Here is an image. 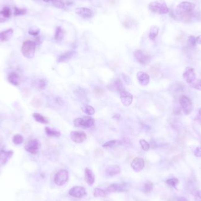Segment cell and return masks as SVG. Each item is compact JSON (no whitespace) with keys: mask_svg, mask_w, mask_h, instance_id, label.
Masks as SVG:
<instances>
[{"mask_svg":"<svg viewBox=\"0 0 201 201\" xmlns=\"http://www.w3.org/2000/svg\"><path fill=\"white\" fill-rule=\"evenodd\" d=\"M159 28L157 26H153L150 29L149 38L151 40H154L159 33Z\"/></svg>","mask_w":201,"mask_h":201,"instance_id":"4316f807","label":"cell"},{"mask_svg":"<svg viewBox=\"0 0 201 201\" xmlns=\"http://www.w3.org/2000/svg\"><path fill=\"white\" fill-rule=\"evenodd\" d=\"M131 166L135 172L141 171L145 167V161L142 158H135L133 159Z\"/></svg>","mask_w":201,"mask_h":201,"instance_id":"4fadbf2b","label":"cell"},{"mask_svg":"<svg viewBox=\"0 0 201 201\" xmlns=\"http://www.w3.org/2000/svg\"><path fill=\"white\" fill-rule=\"evenodd\" d=\"M71 140L76 144H81L86 139V133L83 131H71L70 133Z\"/></svg>","mask_w":201,"mask_h":201,"instance_id":"ba28073f","label":"cell"},{"mask_svg":"<svg viewBox=\"0 0 201 201\" xmlns=\"http://www.w3.org/2000/svg\"><path fill=\"white\" fill-rule=\"evenodd\" d=\"M195 7V6L194 3L184 1L178 4L176 8L175 12L178 16H181V17L187 16L188 15L192 13V12L194 10Z\"/></svg>","mask_w":201,"mask_h":201,"instance_id":"7a4b0ae2","label":"cell"},{"mask_svg":"<svg viewBox=\"0 0 201 201\" xmlns=\"http://www.w3.org/2000/svg\"><path fill=\"white\" fill-rule=\"evenodd\" d=\"M194 155L196 157L201 158V147H197L195 150Z\"/></svg>","mask_w":201,"mask_h":201,"instance_id":"7bdbcfd3","label":"cell"},{"mask_svg":"<svg viewBox=\"0 0 201 201\" xmlns=\"http://www.w3.org/2000/svg\"><path fill=\"white\" fill-rule=\"evenodd\" d=\"M14 15L15 16H18V15H22L26 14L27 10L25 8H20L15 7L14 9Z\"/></svg>","mask_w":201,"mask_h":201,"instance_id":"d6a6232c","label":"cell"},{"mask_svg":"<svg viewBox=\"0 0 201 201\" xmlns=\"http://www.w3.org/2000/svg\"><path fill=\"white\" fill-rule=\"evenodd\" d=\"M139 144L141 146L142 149L145 151H148L150 150V145L148 142H146L144 139H141L139 140Z\"/></svg>","mask_w":201,"mask_h":201,"instance_id":"74e56055","label":"cell"},{"mask_svg":"<svg viewBox=\"0 0 201 201\" xmlns=\"http://www.w3.org/2000/svg\"><path fill=\"white\" fill-rule=\"evenodd\" d=\"M69 195L76 198H81L86 195L85 189L80 186H75L69 190Z\"/></svg>","mask_w":201,"mask_h":201,"instance_id":"30bf717a","label":"cell"},{"mask_svg":"<svg viewBox=\"0 0 201 201\" xmlns=\"http://www.w3.org/2000/svg\"><path fill=\"white\" fill-rule=\"evenodd\" d=\"M123 77H124V80L125 81L126 84H131V81L130 78L128 76H127L125 74H123Z\"/></svg>","mask_w":201,"mask_h":201,"instance_id":"ee69618b","label":"cell"},{"mask_svg":"<svg viewBox=\"0 0 201 201\" xmlns=\"http://www.w3.org/2000/svg\"><path fill=\"white\" fill-rule=\"evenodd\" d=\"M33 116L35 120L39 123L42 124H47L48 123V121L46 118L44 117V116H42L40 114L34 113V114H33Z\"/></svg>","mask_w":201,"mask_h":201,"instance_id":"484cf974","label":"cell"},{"mask_svg":"<svg viewBox=\"0 0 201 201\" xmlns=\"http://www.w3.org/2000/svg\"><path fill=\"white\" fill-rule=\"evenodd\" d=\"M153 189V184L151 182H148L143 186V191L145 193H150Z\"/></svg>","mask_w":201,"mask_h":201,"instance_id":"8d00e7d4","label":"cell"},{"mask_svg":"<svg viewBox=\"0 0 201 201\" xmlns=\"http://www.w3.org/2000/svg\"><path fill=\"white\" fill-rule=\"evenodd\" d=\"M179 103L185 115H189L192 111V103L189 97L182 95L179 98Z\"/></svg>","mask_w":201,"mask_h":201,"instance_id":"5b68a950","label":"cell"},{"mask_svg":"<svg viewBox=\"0 0 201 201\" xmlns=\"http://www.w3.org/2000/svg\"><path fill=\"white\" fill-rule=\"evenodd\" d=\"M40 144L37 139H32L29 141L25 146V150L31 154H36L38 152Z\"/></svg>","mask_w":201,"mask_h":201,"instance_id":"9c48e42d","label":"cell"},{"mask_svg":"<svg viewBox=\"0 0 201 201\" xmlns=\"http://www.w3.org/2000/svg\"><path fill=\"white\" fill-rule=\"evenodd\" d=\"M74 51H69L61 54L58 58V63H64L69 60L71 58L75 55Z\"/></svg>","mask_w":201,"mask_h":201,"instance_id":"ffe728a7","label":"cell"},{"mask_svg":"<svg viewBox=\"0 0 201 201\" xmlns=\"http://www.w3.org/2000/svg\"><path fill=\"white\" fill-rule=\"evenodd\" d=\"M82 111L86 114V115H92L95 113V109L90 105H85L81 108Z\"/></svg>","mask_w":201,"mask_h":201,"instance_id":"f1b7e54d","label":"cell"},{"mask_svg":"<svg viewBox=\"0 0 201 201\" xmlns=\"http://www.w3.org/2000/svg\"><path fill=\"white\" fill-rule=\"evenodd\" d=\"M134 57L136 60L141 64H146L149 62L150 57L145 54L144 52L141 50H137L133 53Z\"/></svg>","mask_w":201,"mask_h":201,"instance_id":"7c38bea8","label":"cell"},{"mask_svg":"<svg viewBox=\"0 0 201 201\" xmlns=\"http://www.w3.org/2000/svg\"><path fill=\"white\" fill-rule=\"evenodd\" d=\"M8 80L11 84L15 86H18L20 82L19 75L15 72H11L9 74L8 77Z\"/></svg>","mask_w":201,"mask_h":201,"instance_id":"603a6c76","label":"cell"},{"mask_svg":"<svg viewBox=\"0 0 201 201\" xmlns=\"http://www.w3.org/2000/svg\"><path fill=\"white\" fill-rule=\"evenodd\" d=\"M195 196H197L199 198L201 199V191L199 190V191H197L195 193Z\"/></svg>","mask_w":201,"mask_h":201,"instance_id":"bcb514c9","label":"cell"},{"mask_svg":"<svg viewBox=\"0 0 201 201\" xmlns=\"http://www.w3.org/2000/svg\"><path fill=\"white\" fill-rule=\"evenodd\" d=\"M191 86L197 90L201 91V80H196L191 84Z\"/></svg>","mask_w":201,"mask_h":201,"instance_id":"ab89813d","label":"cell"},{"mask_svg":"<svg viewBox=\"0 0 201 201\" xmlns=\"http://www.w3.org/2000/svg\"><path fill=\"white\" fill-rule=\"evenodd\" d=\"M150 11L156 14L164 15L169 12V8L164 0H158L151 2L148 5Z\"/></svg>","mask_w":201,"mask_h":201,"instance_id":"6da1fadb","label":"cell"},{"mask_svg":"<svg viewBox=\"0 0 201 201\" xmlns=\"http://www.w3.org/2000/svg\"><path fill=\"white\" fill-rule=\"evenodd\" d=\"M121 172L120 167L116 165H112L107 167L105 169V173L108 177H114Z\"/></svg>","mask_w":201,"mask_h":201,"instance_id":"ac0fdd59","label":"cell"},{"mask_svg":"<svg viewBox=\"0 0 201 201\" xmlns=\"http://www.w3.org/2000/svg\"><path fill=\"white\" fill-rule=\"evenodd\" d=\"M14 34V31L12 29H8L0 33V41L7 42L11 38Z\"/></svg>","mask_w":201,"mask_h":201,"instance_id":"44dd1931","label":"cell"},{"mask_svg":"<svg viewBox=\"0 0 201 201\" xmlns=\"http://www.w3.org/2000/svg\"><path fill=\"white\" fill-rule=\"evenodd\" d=\"M198 120L201 121V109H200V111L199 112V115H198Z\"/></svg>","mask_w":201,"mask_h":201,"instance_id":"c3c4849f","label":"cell"},{"mask_svg":"<svg viewBox=\"0 0 201 201\" xmlns=\"http://www.w3.org/2000/svg\"><path fill=\"white\" fill-rule=\"evenodd\" d=\"M94 92V94H95V95L97 98H100V97H103V93H104L103 90L101 88H99V87L95 88Z\"/></svg>","mask_w":201,"mask_h":201,"instance_id":"f35d334b","label":"cell"},{"mask_svg":"<svg viewBox=\"0 0 201 201\" xmlns=\"http://www.w3.org/2000/svg\"><path fill=\"white\" fill-rule=\"evenodd\" d=\"M166 183L171 187L176 188L177 185L179 184V180L176 178H171L166 181Z\"/></svg>","mask_w":201,"mask_h":201,"instance_id":"836d02e7","label":"cell"},{"mask_svg":"<svg viewBox=\"0 0 201 201\" xmlns=\"http://www.w3.org/2000/svg\"><path fill=\"white\" fill-rule=\"evenodd\" d=\"M47 85V82L45 80H38L35 82V86L40 90H44Z\"/></svg>","mask_w":201,"mask_h":201,"instance_id":"4dcf8cb0","label":"cell"},{"mask_svg":"<svg viewBox=\"0 0 201 201\" xmlns=\"http://www.w3.org/2000/svg\"><path fill=\"white\" fill-rule=\"evenodd\" d=\"M108 88L112 91L121 92L122 91L124 90L122 82L119 78H116L112 82H110L109 85L108 86Z\"/></svg>","mask_w":201,"mask_h":201,"instance_id":"9a60e30c","label":"cell"},{"mask_svg":"<svg viewBox=\"0 0 201 201\" xmlns=\"http://www.w3.org/2000/svg\"><path fill=\"white\" fill-rule=\"evenodd\" d=\"M74 93H75V95L77 97L82 98V99H83L84 98H85V97H86V95H85V92L82 89H80V88L75 90V91H74Z\"/></svg>","mask_w":201,"mask_h":201,"instance_id":"60d3db41","label":"cell"},{"mask_svg":"<svg viewBox=\"0 0 201 201\" xmlns=\"http://www.w3.org/2000/svg\"><path fill=\"white\" fill-rule=\"evenodd\" d=\"M120 99L122 104L125 107H128L132 103L133 96L129 92L123 90L120 92Z\"/></svg>","mask_w":201,"mask_h":201,"instance_id":"5bb4252c","label":"cell"},{"mask_svg":"<svg viewBox=\"0 0 201 201\" xmlns=\"http://www.w3.org/2000/svg\"><path fill=\"white\" fill-rule=\"evenodd\" d=\"M36 44L33 41H26L24 42L21 47V52L24 56L28 59H32L35 57Z\"/></svg>","mask_w":201,"mask_h":201,"instance_id":"3957f363","label":"cell"},{"mask_svg":"<svg viewBox=\"0 0 201 201\" xmlns=\"http://www.w3.org/2000/svg\"><path fill=\"white\" fill-rule=\"evenodd\" d=\"M43 1H45V2H48L51 1V0H43Z\"/></svg>","mask_w":201,"mask_h":201,"instance_id":"f907efd6","label":"cell"},{"mask_svg":"<svg viewBox=\"0 0 201 201\" xmlns=\"http://www.w3.org/2000/svg\"><path fill=\"white\" fill-rule=\"evenodd\" d=\"M23 137L20 134H17L14 135L12 138V142L15 145H20L23 142Z\"/></svg>","mask_w":201,"mask_h":201,"instance_id":"1f68e13d","label":"cell"},{"mask_svg":"<svg viewBox=\"0 0 201 201\" xmlns=\"http://www.w3.org/2000/svg\"><path fill=\"white\" fill-rule=\"evenodd\" d=\"M11 12L10 8L8 7H5L1 11H0V21L4 22L7 19L11 17Z\"/></svg>","mask_w":201,"mask_h":201,"instance_id":"7402d4cb","label":"cell"},{"mask_svg":"<svg viewBox=\"0 0 201 201\" xmlns=\"http://www.w3.org/2000/svg\"><path fill=\"white\" fill-rule=\"evenodd\" d=\"M69 179V173L65 169L59 171L54 176V182L58 186H63L66 184Z\"/></svg>","mask_w":201,"mask_h":201,"instance_id":"277c9868","label":"cell"},{"mask_svg":"<svg viewBox=\"0 0 201 201\" xmlns=\"http://www.w3.org/2000/svg\"><path fill=\"white\" fill-rule=\"evenodd\" d=\"M64 31L61 27H58L54 35V40L57 42H60L63 40Z\"/></svg>","mask_w":201,"mask_h":201,"instance_id":"cb8c5ba5","label":"cell"},{"mask_svg":"<svg viewBox=\"0 0 201 201\" xmlns=\"http://www.w3.org/2000/svg\"><path fill=\"white\" fill-rule=\"evenodd\" d=\"M94 195L95 197H104L106 195V192L101 188H96L94 190Z\"/></svg>","mask_w":201,"mask_h":201,"instance_id":"e575fe53","label":"cell"},{"mask_svg":"<svg viewBox=\"0 0 201 201\" xmlns=\"http://www.w3.org/2000/svg\"><path fill=\"white\" fill-rule=\"evenodd\" d=\"M95 121L93 118L89 117L85 118H78L74 121V124L75 127L80 128H90L94 126Z\"/></svg>","mask_w":201,"mask_h":201,"instance_id":"8992f818","label":"cell"},{"mask_svg":"<svg viewBox=\"0 0 201 201\" xmlns=\"http://www.w3.org/2000/svg\"><path fill=\"white\" fill-rule=\"evenodd\" d=\"M122 144V142L120 140H112L105 142L103 145V146L104 148H114L121 145Z\"/></svg>","mask_w":201,"mask_h":201,"instance_id":"d4e9b609","label":"cell"},{"mask_svg":"<svg viewBox=\"0 0 201 201\" xmlns=\"http://www.w3.org/2000/svg\"><path fill=\"white\" fill-rule=\"evenodd\" d=\"M196 44L201 45V35L196 37Z\"/></svg>","mask_w":201,"mask_h":201,"instance_id":"f6af8a7d","label":"cell"},{"mask_svg":"<svg viewBox=\"0 0 201 201\" xmlns=\"http://www.w3.org/2000/svg\"><path fill=\"white\" fill-rule=\"evenodd\" d=\"M95 175L91 169L86 168L85 170V180L90 186H92L95 182Z\"/></svg>","mask_w":201,"mask_h":201,"instance_id":"d6986e66","label":"cell"},{"mask_svg":"<svg viewBox=\"0 0 201 201\" xmlns=\"http://www.w3.org/2000/svg\"><path fill=\"white\" fill-rule=\"evenodd\" d=\"M40 32V29L37 26H33L29 29L28 33L31 35L37 36L39 34Z\"/></svg>","mask_w":201,"mask_h":201,"instance_id":"d590c367","label":"cell"},{"mask_svg":"<svg viewBox=\"0 0 201 201\" xmlns=\"http://www.w3.org/2000/svg\"><path fill=\"white\" fill-rule=\"evenodd\" d=\"M75 13L83 18H90L93 17L92 10L86 7H79L75 9Z\"/></svg>","mask_w":201,"mask_h":201,"instance_id":"8fae6325","label":"cell"},{"mask_svg":"<svg viewBox=\"0 0 201 201\" xmlns=\"http://www.w3.org/2000/svg\"><path fill=\"white\" fill-rule=\"evenodd\" d=\"M182 76L186 83L191 84L196 80L195 70L192 67H188L185 69Z\"/></svg>","mask_w":201,"mask_h":201,"instance_id":"52a82bcc","label":"cell"},{"mask_svg":"<svg viewBox=\"0 0 201 201\" xmlns=\"http://www.w3.org/2000/svg\"><path fill=\"white\" fill-rule=\"evenodd\" d=\"M195 201H201V199L197 196H195Z\"/></svg>","mask_w":201,"mask_h":201,"instance_id":"681fc988","label":"cell"},{"mask_svg":"<svg viewBox=\"0 0 201 201\" xmlns=\"http://www.w3.org/2000/svg\"><path fill=\"white\" fill-rule=\"evenodd\" d=\"M178 201H188L184 197H180L178 199Z\"/></svg>","mask_w":201,"mask_h":201,"instance_id":"7dc6e473","label":"cell"},{"mask_svg":"<svg viewBox=\"0 0 201 201\" xmlns=\"http://www.w3.org/2000/svg\"><path fill=\"white\" fill-rule=\"evenodd\" d=\"M52 4L54 7L59 9H63L65 7V2L63 0H51Z\"/></svg>","mask_w":201,"mask_h":201,"instance_id":"f546056e","label":"cell"},{"mask_svg":"<svg viewBox=\"0 0 201 201\" xmlns=\"http://www.w3.org/2000/svg\"><path fill=\"white\" fill-rule=\"evenodd\" d=\"M188 41L190 45H192V46H195L196 41V38L194 36H190L188 38Z\"/></svg>","mask_w":201,"mask_h":201,"instance_id":"b9f144b4","label":"cell"},{"mask_svg":"<svg viewBox=\"0 0 201 201\" xmlns=\"http://www.w3.org/2000/svg\"><path fill=\"white\" fill-rule=\"evenodd\" d=\"M45 131H46V135L48 137H59L61 136V133L60 132H58L56 130L52 129L51 128H50L49 127H46Z\"/></svg>","mask_w":201,"mask_h":201,"instance_id":"83f0119b","label":"cell"},{"mask_svg":"<svg viewBox=\"0 0 201 201\" xmlns=\"http://www.w3.org/2000/svg\"><path fill=\"white\" fill-rule=\"evenodd\" d=\"M127 188L125 184H112L110 185L107 189V192L108 193H114L116 192L125 191Z\"/></svg>","mask_w":201,"mask_h":201,"instance_id":"2e32d148","label":"cell"},{"mask_svg":"<svg viewBox=\"0 0 201 201\" xmlns=\"http://www.w3.org/2000/svg\"><path fill=\"white\" fill-rule=\"evenodd\" d=\"M137 79L139 82L143 86H146L150 83V76L144 72H138L137 73Z\"/></svg>","mask_w":201,"mask_h":201,"instance_id":"e0dca14e","label":"cell"}]
</instances>
